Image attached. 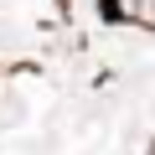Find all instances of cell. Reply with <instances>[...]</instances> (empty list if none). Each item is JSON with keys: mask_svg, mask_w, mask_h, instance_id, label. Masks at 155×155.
I'll return each instance as SVG.
<instances>
[{"mask_svg": "<svg viewBox=\"0 0 155 155\" xmlns=\"http://www.w3.org/2000/svg\"><path fill=\"white\" fill-rule=\"evenodd\" d=\"M145 155H155V134H150V150H145Z\"/></svg>", "mask_w": 155, "mask_h": 155, "instance_id": "obj_1", "label": "cell"}]
</instances>
